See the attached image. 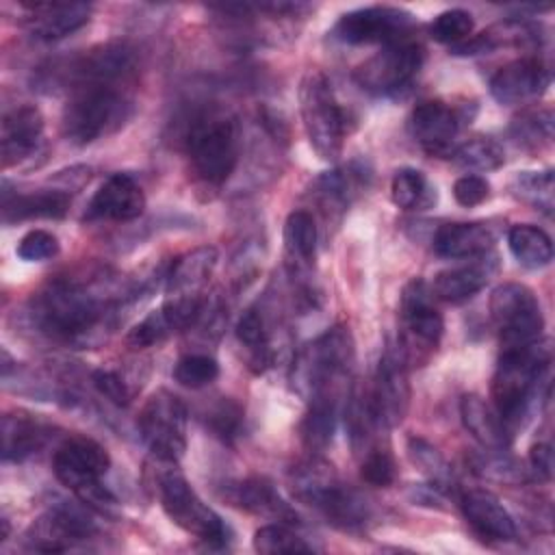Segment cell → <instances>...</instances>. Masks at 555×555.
<instances>
[{
    "label": "cell",
    "mask_w": 555,
    "mask_h": 555,
    "mask_svg": "<svg viewBox=\"0 0 555 555\" xmlns=\"http://www.w3.org/2000/svg\"><path fill=\"white\" fill-rule=\"evenodd\" d=\"M117 297L104 278H61L33 297L30 314L54 340L89 347L106 338L115 325Z\"/></svg>",
    "instance_id": "6da1fadb"
},
{
    "label": "cell",
    "mask_w": 555,
    "mask_h": 555,
    "mask_svg": "<svg viewBox=\"0 0 555 555\" xmlns=\"http://www.w3.org/2000/svg\"><path fill=\"white\" fill-rule=\"evenodd\" d=\"M288 486L299 503L319 512L336 529L360 531L371 518L366 499L347 486L334 466L319 457L295 464L288 473Z\"/></svg>",
    "instance_id": "7a4b0ae2"
},
{
    "label": "cell",
    "mask_w": 555,
    "mask_h": 555,
    "mask_svg": "<svg viewBox=\"0 0 555 555\" xmlns=\"http://www.w3.org/2000/svg\"><path fill=\"white\" fill-rule=\"evenodd\" d=\"M353 338L349 327L334 325L308 347H304L293 362V386L306 399L340 401L347 390V379L353 366Z\"/></svg>",
    "instance_id": "3957f363"
},
{
    "label": "cell",
    "mask_w": 555,
    "mask_h": 555,
    "mask_svg": "<svg viewBox=\"0 0 555 555\" xmlns=\"http://www.w3.org/2000/svg\"><path fill=\"white\" fill-rule=\"evenodd\" d=\"M152 468V488L160 501V507L169 516L173 525L184 529L186 533L195 535L210 548L228 546L232 533L230 527L221 520V516L208 507L184 475L178 468L176 460H160L154 457Z\"/></svg>",
    "instance_id": "277c9868"
},
{
    "label": "cell",
    "mask_w": 555,
    "mask_h": 555,
    "mask_svg": "<svg viewBox=\"0 0 555 555\" xmlns=\"http://www.w3.org/2000/svg\"><path fill=\"white\" fill-rule=\"evenodd\" d=\"M551 364V349L546 340H535L525 347H509L501 351L492 377V405L509 427V431L527 414L529 403L538 395Z\"/></svg>",
    "instance_id": "5b68a950"
},
{
    "label": "cell",
    "mask_w": 555,
    "mask_h": 555,
    "mask_svg": "<svg viewBox=\"0 0 555 555\" xmlns=\"http://www.w3.org/2000/svg\"><path fill=\"white\" fill-rule=\"evenodd\" d=\"M184 145L197 182L219 189L228 182L238 163L241 130L232 115L204 111L191 121Z\"/></svg>",
    "instance_id": "8992f818"
},
{
    "label": "cell",
    "mask_w": 555,
    "mask_h": 555,
    "mask_svg": "<svg viewBox=\"0 0 555 555\" xmlns=\"http://www.w3.org/2000/svg\"><path fill=\"white\" fill-rule=\"evenodd\" d=\"M132 100L117 85H82L72 89L61 126L67 141L93 143L117 132L132 117Z\"/></svg>",
    "instance_id": "52a82bcc"
},
{
    "label": "cell",
    "mask_w": 555,
    "mask_h": 555,
    "mask_svg": "<svg viewBox=\"0 0 555 555\" xmlns=\"http://www.w3.org/2000/svg\"><path fill=\"white\" fill-rule=\"evenodd\" d=\"M299 113L310 147L321 160H336L345 143V113L332 82L321 72H308L299 85Z\"/></svg>",
    "instance_id": "ba28073f"
},
{
    "label": "cell",
    "mask_w": 555,
    "mask_h": 555,
    "mask_svg": "<svg viewBox=\"0 0 555 555\" xmlns=\"http://www.w3.org/2000/svg\"><path fill=\"white\" fill-rule=\"evenodd\" d=\"M56 479L76 494L87 507H102L111 499V490L102 477L111 468L108 451L87 436L67 438L52 457Z\"/></svg>",
    "instance_id": "9c48e42d"
},
{
    "label": "cell",
    "mask_w": 555,
    "mask_h": 555,
    "mask_svg": "<svg viewBox=\"0 0 555 555\" xmlns=\"http://www.w3.org/2000/svg\"><path fill=\"white\" fill-rule=\"evenodd\" d=\"M399 323L401 356L408 364L425 362L440 345L444 330L442 314L436 308V295L425 280L414 278L403 286L399 301Z\"/></svg>",
    "instance_id": "30bf717a"
},
{
    "label": "cell",
    "mask_w": 555,
    "mask_h": 555,
    "mask_svg": "<svg viewBox=\"0 0 555 555\" xmlns=\"http://www.w3.org/2000/svg\"><path fill=\"white\" fill-rule=\"evenodd\" d=\"M490 317L503 349L525 347L542 338L544 317L535 293L520 282H505L490 295Z\"/></svg>",
    "instance_id": "8fae6325"
},
{
    "label": "cell",
    "mask_w": 555,
    "mask_h": 555,
    "mask_svg": "<svg viewBox=\"0 0 555 555\" xmlns=\"http://www.w3.org/2000/svg\"><path fill=\"white\" fill-rule=\"evenodd\" d=\"M137 429L154 457L178 462L186 449V405L180 397L160 388L143 403Z\"/></svg>",
    "instance_id": "7c38bea8"
},
{
    "label": "cell",
    "mask_w": 555,
    "mask_h": 555,
    "mask_svg": "<svg viewBox=\"0 0 555 555\" xmlns=\"http://www.w3.org/2000/svg\"><path fill=\"white\" fill-rule=\"evenodd\" d=\"M423 56L425 54L421 43L401 39L382 46L379 52L360 63L353 72V78L360 89L373 95H388L412 82L423 65Z\"/></svg>",
    "instance_id": "4fadbf2b"
},
{
    "label": "cell",
    "mask_w": 555,
    "mask_h": 555,
    "mask_svg": "<svg viewBox=\"0 0 555 555\" xmlns=\"http://www.w3.org/2000/svg\"><path fill=\"white\" fill-rule=\"evenodd\" d=\"M412 26L414 15L410 11L388 4H373L340 15L334 26V37L349 46H388L401 39H410Z\"/></svg>",
    "instance_id": "5bb4252c"
},
{
    "label": "cell",
    "mask_w": 555,
    "mask_h": 555,
    "mask_svg": "<svg viewBox=\"0 0 555 555\" xmlns=\"http://www.w3.org/2000/svg\"><path fill=\"white\" fill-rule=\"evenodd\" d=\"M366 399L373 416L384 429L397 427L410 408L408 362L399 349L388 347L375 369L373 382L366 388Z\"/></svg>",
    "instance_id": "9a60e30c"
},
{
    "label": "cell",
    "mask_w": 555,
    "mask_h": 555,
    "mask_svg": "<svg viewBox=\"0 0 555 555\" xmlns=\"http://www.w3.org/2000/svg\"><path fill=\"white\" fill-rule=\"evenodd\" d=\"M95 535V522L72 505H54L39 516L26 531L24 540L30 551L63 553Z\"/></svg>",
    "instance_id": "2e32d148"
},
{
    "label": "cell",
    "mask_w": 555,
    "mask_h": 555,
    "mask_svg": "<svg viewBox=\"0 0 555 555\" xmlns=\"http://www.w3.org/2000/svg\"><path fill=\"white\" fill-rule=\"evenodd\" d=\"M137 67L134 50L128 43H102L78 59H74L65 69L63 76L69 78V89L82 85H121L126 82Z\"/></svg>",
    "instance_id": "e0dca14e"
},
{
    "label": "cell",
    "mask_w": 555,
    "mask_h": 555,
    "mask_svg": "<svg viewBox=\"0 0 555 555\" xmlns=\"http://www.w3.org/2000/svg\"><path fill=\"white\" fill-rule=\"evenodd\" d=\"M412 139L431 156H451L457 147L455 137L462 126V113L440 100L421 102L410 115Z\"/></svg>",
    "instance_id": "ac0fdd59"
},
{
    "label": "cell",
    "mask_w": 555,
    "mask_h": 555,
    "mask_svg": "<svg viewBox=\"0 0 555 555\" xmlns=\"http://www.w3.org/2000/svg\"><path fill=\"white\" fill-rule=\"evenodd\" d=\"M548 82V67L535 56H525L503 65L490 78V93L501 104H525L540 98Z\"/></svg>",
    "instance_id": "d6986e66"
},
{
    "label": "cell",
    "mask_w": 555,
    "mask_h": 555,
    "mask_svg": "<svg viewBox=\"0 0 555 555\" xmlns=\"http://www.w3.org/2000/svg\"><path fill=\"white\" fill-rule=\"evenodd\" d=\"M145 210V193L130 173L108 176L91 197L85 217L89 221H132Z\"/></svg>",
    "instance_id": "ffe728a7"
},
{
    "label": "cell",
    "mask_w": 555,
    "mask_h": 555,
    "mask_svg": "<svg viewBox=\"0 0 555 555\" xmlns=\"http://www.w3.org/2000/svg\"><path fill=\"white\" fill-rule=\"evenodd\" d=\"M26 28L43 41L63 39L80 30L91 17V4L85 2H22Z\"/></svg>",
    "instance_id": "44dd1931"
},
{
    "label": "cell",
    "mask_w": 555,
    "mask_h": 555,
    "mask_svg": "<svg viewBox=\"0 0 555 555\" xmlns=\"http://www.w3.org/2000/svg\"><path fill=\"white\" fill-rule=\"evenodd\" d=\"M217 260L219 254L212 245L197 247L176 258L167 273V299L202 304L206 299L204 288L217 267Z\"/></svg>",
    "instance_id": "7402d4cb"
},
{
    "label": "cell",
    "mask_w": 555,
    "mask_h": 555,
    "mask_svg": "<svg viewBox=\"0 0 555 555\" xmlns=\"http://www.w3.org/2000/svg\"><path fill=\"white\" fill-rule=\"evenodd\" d=\"M460 509L470 529L486 542H512L516 522L503 503L488 490H468L460 496Z\"/></svg>",
    "instance_id": "603a6c76"
},
{
    "label": "cell",
    "mask_w": 555,
    "mask_h": 555,
    "mask_svg": "<svg viewBox=\"0 0 555 555\" xmlns=\"http://www.w3.org/2000/svg\"><path fill=\"white\" fill-rule=\"evenodd\" d=\"M223 494L234 507L247 514L262 516L284 525H299L297 512L280 496L273 483L267 481L264 477H247V479L234 481L225 486Z\"/></svg>",
    "instance_id": "cb8c5ba5"
},
{
    "label": "cell",
    "mask_w": 555,
    "mask_h": 555,
    "mask_svg": "<svg viewBox=\"0 0 555 555\" xmlns=\"http://www.w3.org/2000/svg\"><path fill=\"white\" fill-rule=\"evenodd\" d=\"M43 134V115L33 104H22L4 113L0 124L2 167L17 165L28 158Z\"/></svg>",
    "instance_id": "d4e9b609"
},
{
    "label": "cell",
    "mask_w": 555,
    "mask_h": 555,
    "mask_svg": "<svg viewBox=\"0 0 555 555\" xmlns=\"http://www.w3.org/2000/svg\"><path fill=\"white\" fill-rule=\"evenodd\" d=\"M496 256H492L490 251L477 258H470V262L440 271L434 278L431 291L438 299L451 301V304H460L470 299L473 295H477L488 282L490 278L496 273Z\"/></svg>",
    "instance_id": "484cf974"
},
{
    "label": "cell",
    "mask_w": 555,
    "mask_h": 555,
    "mask_svg": "<svg viewBox=\"0 0 555 555\" xmlns=\"http://www.w3.org/2000/svg\"><path fill=\"white\" fill-rule=\"evenodd\" d=\"M460 418L464 429L483 449H505L512 440L509 427L503 423L494 405H488L479 395H464L460 401Z\"/></svg>",
    "instance_id": "4316f807"
},
{
    "label": "cell",
    "mask_w": 555,
    "mask_h": 555,
    "mask_svg": "<svg viewBox=\"0 0 555 555\" xmlns=\"http://www.w3.org/2000/svg\"><path fill=\"white\" fill-rule=\"evenodd\" d=\"M284 254L293 278L306 275L314 267L317 225L308 210H293L284 223Z\"/></svg>",
    "instance_id": "83f0119b"
},
{
    "label": "cell",
    "mask_w": 555,
    "mask_h": 555,
    "mask_svg": "<svg viewBox=\"0 0 555 555\" xmlns=\"http://www.w3.org/2000/svg\"><path fill=\"white\" fill-rule=\"evenodd\" d=\"M69 210V195L65 191H35L15 193L7 189L2 193V219L7 223L24 219H61Z\"/></svg>",
    "instance_id": "f1b7e54d"
},
{
    "label": "cell",
    "mask_w": 555,
    "mask_h": 555,
    "mask_svg": "<svg viewBox=\"0 0 555 555\" xmlns=\"http://www.w3.org/2000/svg\"><path fill=\"white\" fill-rule=\"evenodd\" d=\"M494 236L483 223H447L436 230L434 251L442 258H477L490 251Z\"/></svg>",
    "instance_id": "f546056e"
},
{
    "label": "cell",
    "mask_w": 555,
    "mask_h": 555,
    "mask_svg": "<svg viewBox=\"0 0 555 555\" xmlns=\"http://www.w3.org/2000/svg\"><path fill=\"white\" fill-rule=\"evenodd\" d=\"M48 438L41 423L24 414L2 416V457L4 462H22L37 453Z\"/></svg>",
    "instance_id": "4dcf8cb0"
},
{
    "label": "cell",
    "mask_w": 555,
    "mask_h": 555,
    "mask_svg": "<svg viewBox=\"0 0 555 555\" xmlns=\"http://www.w3.org/2000/svg\"><path fill=\"white\" fill-rule=\"evenodd\" d=\"M362 182H364L362 169L343 167V169L325 171L314 180L312 195L317 197L319 206L325 212H334V210L343 212L351 204L356 193L362 189Z\"/></svg>",
    "instance_id": "1f68e13d"
},
{
    "label": "cell",
    "mask_w": 555,
    "mask_h": 555,
    "mask_svg": "<svg viewBox=\"0 0 555 555\" xmlns=\"http://www.w3.org/2000/svg\"><path fill=\"white\" fill-rule=\"evenodd\" d=\"M236 338L247 351V362L256 373H262L273 362L267 321L258 308H247L236 323Z\"/></svg>",
    "instance_id": "d6a6232c"
},
{
    "label": "cell",
    "mask_w": 555,
    "mask_h": 555,
    "mask_svg": "<svg viewBox=\"0 0 555 555\" xmlns=\"http://www.w3.org/2000/svg\"><path fill=\"white\" fill-rule=\"evenodd\" d=\"M340 401L334 399H312L308 401V412L301 421L299 434L301 442L310 453H321L330 447L336 429Z\"/></svg>",
    "instance_id": "836d02e7"
},
{
    "label": "cell",
    "mask_w": 555,
    "mask_h": 555,
    "mask_svg": "<svg viewBox=\"0 0 555 555\" xmlns=\"http://www.w3.org/2000/svg\"><path fill=\"white\" fill-rule=\"evenodd\" d=\"M507 245L514 258L527 269H542L553 260L551 236L531 223H518L507 234Z\"/></svg>",
    "instance_id": "e575fe53"
},
{
    "label": "cell",
    "mask_w": 555,
    "mask_h": 555,
    "mask_svg": "<svg viewBox=\"0 0 555 555\" xmlns=\"http://www.w3.org/2000/svg\"><path fill=\"white\" fill-rule=\"evenodd\" d=\"M390 197L395 206L403 210H421L436 202V193L431 191L427 178L412 167H403L395 171L390 180Z\"/></svg>",
    "instance_id": "d590c367"
},
{
    "label": "cell",
    "mask_w": 555,
    "mask_h": 555,
    "mask_svg": "<svg viewBox=\"0 0 555 555\" xmlns=\"http://www.w3.org/2000/svg\"><path fill=\"white\" fill-rule=\"evenodd\" d=\"M180 330H182V323L178 321L173 310L167 304H163L160 308H156L150 314H145L128 332L126 343L132 349H147V347H154V345L163 343L167 336H171L173 332H180Z\"/></svg>",
    "instance_id": "8d00e7d4"
},
{
    "label": "cell",
    "mask_w": 555,
    "mask_h": 555,
    "mask_svg": "<svg viewBox=\"0 0 555 555\" xmlns=\"http://www.w3.org/2000/svg\"><path fill=\"white\" fill-rule=\"evenodd\" d=\"M470 468L475 475L499 483H520L527 479V470L518 460L505 453V449H483L470 455Z\"/></svg>",
    "instance_id": "74e56055"
},
{
    "label": "cell",
    "mask_w": 555,
    "mask_h": 555,
    "mask_svg": "<svg viewBox=\"0 0 555 555\" xmlns=\"http://www.w3.org/2000/svg\"><path fill=\"white\" fill-rule=\"evenodd\" d=\"M451 158L455 165L470 171H494L505 163L503 147L490 137H473L460 143Z\"/></svg>",
    "instance_id": "f35d334b"
},
{
    "label": "cell",
    "mask_w": 555,
    "mask_h": 555,
    "mask_svg": "<svg viewBox=\"0 0 555 555\" xmlns=\"http://www.w3.org/2000/svg\"><path fill=\"white\" fill-rule=\"evenodd\" d=\"M509 193L531 204L535 210L551 215L553 210V171H518L509 182Z\"/></svg>",
    "instance_id": "ab89813d"
},
{
    "label": "cell",
    "mask_w": 555,
    "mask_h": 555,
    "mask_svg": "<svg viewBox=\"0 0 555 555\" xmlns=\"http://www.w3.org/2000/svg\"><path fill=\"white\" fill-rule=\"evenodd\" d=\"M254 551L262 555H275V553H310L312 544H308L299 533L291 529V525L284 522H271L262 525L254 533Z\"/></svg>",
    "instance_id": "60d3db41"
},
{
    "label": "cell",
    "mask_w": 555,
    "mask_h": 555,
    "mask_svg": "<svg viewBox=\"0 0 555 555\" xmlns=\"http://www.w3.org/2000/svg\"><path fill=\"white\" fill-rule=\"evenodd\" d=\"M219 375V364L208 353H189L173 366V379L186 388H204Z\"/></svg>",
    "instance_id": "b9f144b4"
},
{
    "label": "cell",
    "mask_w": 555,
    "mask_h": 555,
    "mask_svg": "<svg viewBox=\"0 0 555 555\" xmlns=\"http://www.w3.org/2000/svg\"><path fill=\"white\" fill-rule=\"evenodd\" d=\"M408 455L434 483H438L442 488H447L451 483L449 464L444 462L442 453L434 444H429L425 438L412 436L408 440Z\"/></svg>",
    "instance_id": "7bdbcfd3"
},
{
    "label": "cell",
    "mask_w": 555,
    "mask_h": 555,
    "mask_svg": "<svg viewBox=\"0 0 555 555\" xmlns=\"http://www.w3.org/2000/svg\"><path fill=\"white\" fill-rule=\"evenodd\" d=\"M473 26H475V22L468 11L449 9V11H442L440 15H436V20L429 26V33L440 43L457 46L470 37Z\"/></svg>",
    "instance_id": "ee69618b"
},
{
    "label": "cell",
    "mask_w": 555,
    "mask_h": 555,
    "mask_svg": "<svg viewBox=\"0 0 555 555\" xmlns=\"http://www.w3.org/2000/svg\"><path fill=\"white\" fill-rule=\"evenodd\" d=\"M360 477L375 488H388L397 479L395 457L386 447H373L360 455Z\"/></svg>",
    "instance_id": "f6af8a7d"
},
{
    "label": "cell",
    "mask_w": 555,
    "mask_h": 555,
    "mask_svg": "<svg viewBox=\"0 0 555 555\" xmlns=\"http://www.w3.org/2000/svg\"><path fill=\"white\" fill-rule=\"evenodd\" d=\"M241 423H243V410L230 399H219L206 414V425L221 440L236 438L241 431Z\"/></svg>",
    "instance_id": "bcb514c9"
},
{
    "label": "cell",
    "mask_w": 555,
    "mask_h": 555,
    "mask_svg": "<svg viewBox=\"0 0 555 555\" xmlns=\"http://www.w3.org/2000/svg\"><path fill=\"white\" fill-rule=\"evenodd\" d=\"M59 238L48 232V230H30L28 234H24L17 243V256L22 260L28 262H41V260H50L59 254Z\"/></svg>",
    "instance_id": "7dc6e473"
},
{
    "label": "cell",
    "mask_w": 555,
    "mask_h": 555,
    "mask_svg": "<svg viewBox=\"0 0 555 555\" xmlns=\"http://www.w3.org/2000/svg\"><path fill=\"white\" fill-rule=\"evenodd\" d=\"M516 137L522 143H538L540 139L548 141L553 137V115L551 111H538V113H527L514 124Z\"/></svg>",
    "instance_id": "c3c4849f"
},
{
    "label": "cell",
    "mask_w": 555,
    "mask_h": 555,
    "mask_svg": "<svg viewBox=\"0 0 555 555\" xmlns=\"http://www.w3.org/2000/svg\"><path fill=\"white\" fill-rule=\"evenodd\" d=\"M91 382H93L95 390H98L102 397H106L111 403H115V405H119V408H121V405H128L130 399H132L126 379H124L117 371L98 369V371H93Z\"/></svg>",
    "instance_id": "681fc988"
},
{
    "label": "cell",
    "mask_w": 555,
    "mask_h": 555,
    "mask_svg": "<svg viewBox=\"0 0 555 555\" xmlns=\"http://www.w3.org/2000/svg\"><path fill=\"white\" fill-rule=\"evenodd\" d=\"M453 197L464 208H475L483 204L490 197V182L481 176L466 173L455 180L453 184Z\"/></svg>",
    "instance_id": "f907efd6"
},
{
    "label": "cell",
    "mask_w": 555,
    "mask_h": 555,
    "mask_svg": "<svg viewBox=\"0 0 555 555\" xmlns=\"http://www.w3.org/2000/svg\"><path fill=\"white\" fill-rule=\"evenodd\" d=\"M529 468L533 477L540 481H548L553 477V451L546 442H538L529 451Z\"/></svg>",
    "instance_id": "816d5d0a"
}]
</instances>
